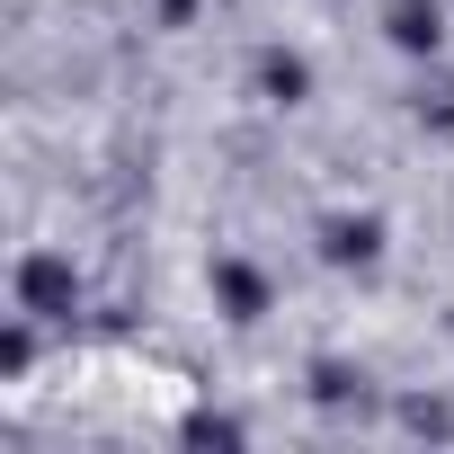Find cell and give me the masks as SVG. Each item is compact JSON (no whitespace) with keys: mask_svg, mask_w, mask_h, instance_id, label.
I'll use <instances>...</instances> for the list:
<instances>
[{"mask_svg":"<svg viewBox=\"0 0 454 454\" xmlns=\"http://www.w3.org/2000/svg\"><path fill=\"white\" fill-rule=\"evenodd\" d=\"M72 294H81V286H72L63 259H27V268H19V312H27V321H63Z\"/></svg>","mask_w":454,"mask_h":454,"instance_id":"obj_1","label":"cell"}]
</instances>
